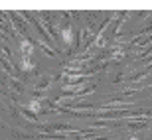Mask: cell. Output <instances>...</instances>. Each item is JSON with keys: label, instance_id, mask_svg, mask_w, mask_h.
I'll return each instance as SVG.
<instances>
[{"label": "cell", "instance_id": "5", "mask_svg": "<svg viewBox=\"0 0 152 140\" xmlns=\"http://www.w3.org/2000/svg\"><path fill=\"white\" fill-rule=\"evenodd\" d=\"M130 140H138V138H136V136H132V138H130Z\"/></svg>", "mask_w": 152, "mask_h": 140}, {"label": "cell", "instance_id": "1", "mask_svg": "<svg viewBox=\"0 0 152 140\" xmlns=\"http://www.w3.org/2000/svg\"><path fill=\"white\" fill-rule=\"evenodd\" d=\"M18 50H20V59H30L32 53H34V47H32V44H30L28 39H22L18 44Z\"/></svg>", "mask_w": 152, "mask_h": 140}, {"label": "cell", "instance_id": "3", "mask_svg": "<svg viewBox=\"0 0 152 140\" xmlns=\"http://www.w3.org/2000/svg\"><path fill=\"white\" fill-rule=\"evenodd\" d=\"M20 67H22V71H32V69L36 67V63L32 61V57H30V59H20Z\"/></svg>", "mask_w": 152, "mask_h": 140}, {"label": "cell", "instance_id": "4", "mask_svg": "<svg viewBox=\"0 0 152 140\" xmlns=\"http://www.w3.org/2000/svg\"><path fill=\"white\" fill-rule=\"evenodd\" d=\"M28 111L30 112H39L42 111V103H39L38 99H32V101L28 103Z\"/></svg>", "mask_w": 152, "mask_h": 140}, {"label": "cell", "instance_id": "2", "mask_svg": "<svg viewBox=\"0 0 152 140\" xmlns=\"http://www.w3.org/2000/svg\"><path fill=\"white\" fill-rule=\"evenodd\" d=\"M61 38L65 44H73V28H61Z\"/></svg>", "mask_w": 152, "mask_h": 140}]
</instances>
